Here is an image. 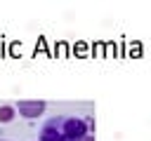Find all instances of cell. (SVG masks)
Returning <instances> with one entry per match:
<instances>
[{
  "mask_svg": "<svg viewBox=\"0 0 151 141\" xmlns=\"http://www.w3.org/2000/svg\"><path fill=\"white\" fill-rule=\"evenodd\" d=\"M40 141H68L66 129H64V115L59 118H50L42 129H40Z\"/></svg>",
  "mask_w": 151,
  "mask_h": 141,
  "instance_id": "1",
  "label": "cell"
},
{
  "mask_svg": "<svg viewBox=\"0 0 151 141\" xmlns=\"http://www.w3.org/2000/svg\"><path fill=\"white\" fill-rule=\"evenodd\" d=\"M45 108H47V103H45V101H19V106H17L14 110H17L21 118L33 120V118L42 115V113H45Z\"/></svg>",
  "mask_w": 151,
  "mask_h": 141,
  "instance_id": "2",
  "label": "cell"
},
{
  "mask_svg": "<svg viewBox=\"0 0 151 141\" xmlns=\"http://www.w3.org/2000/svg\"><path fill=\"white\" fill-rule=\"evenodd\" d=\"M17 115V110L12 106H0V122H12Z\"/></svg>",
  "mask_w": 151,
  "mask_h": 141,
  "instance_id": "3",
  "label": "cell"
},
{
  "mask_svg": "<svg viewBox=\"0 0 151 141\" xmlns=\"http://www.w3.org/2000/svg\"><path fill=\"white\" fill-rule=\"evenodd\" d=\"M83 141H94V136H92V134H87V136H85Z\"/></svg>",
  "mask_w": 151,
  "mask_h": 141,
  "instance_id": "4",
  "label": "cell"
},
{
  "mask_svg": "<svg viewBox=\"0 0 151 141\" xmlns=\"http://www.w3.org/2000/svg\"><path fill=\"white\" fill-rule=\"evenodd\" d=\"M0 141H7V139H0Z\"/></svg>",
  "mask_w": 151,
  "mask_h": 141,
  "instance_id": "5",
  "label": "cell"
}]
</instances>
